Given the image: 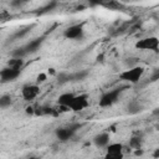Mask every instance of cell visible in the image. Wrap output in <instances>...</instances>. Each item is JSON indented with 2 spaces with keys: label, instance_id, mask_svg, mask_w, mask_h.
Segmentation results:
<instances>
[{
  "label": "cell",
  "instance_id": "obj_1",
  "mask_svg": "<svg viewBox=\"0 0 159 159\" xmlns=\"http://www.w3.org/2000/svg\"><path fill=\"white\" fill-rule=\"evenodd\" d=\"M42 42H43V37H37V39H35V40H31V41L27 42L26 45L19 47V48H16V50H14V51L11 52V56H12V57H21V58H24L25 56L36 52V51L40 48V46L42 45Z\"/></svg>",
  "mask_w": 159,
  "mask_h": 159
},
{
  "label": "cell",
  "instance_id": "obj_8",
  "mask_svg": "<svg viewBox=\"0 0 159 159\" xmlns=\"http://www.w3.org/2000/svg\"><path fill=\"white\" fill-rule=\"evenodd\" d=\"M88 107V97L86 94H80V96H75V98L72 99L71 104L68 106V108L71 111L75 112H80L84 108Z\"/></svg>",
  "mask_w": 159,
  "mask_h": 159
},
{
  "label": "cell",
  "instance_id": "obj_3",
  "mask_svg": "<svg viewBox=\"0 0 159 159\" xmlns=\"http://www.w3.org/2000/svg\"><path fill=\"white\" fill-rule=\"evenodd\" d=\"M123 91H124V87H118V88L104 92L99 98V102H98L99 106L103 107V108L104 107H111L112 104H114L119 99V96L122 94Z\"/></svg>",
  "mask_w": 159,
  "mask_h": 159
},
{
  "label": "cell",
  "instance_id": "obj_6",
  "mask_svg": "<svg viewBox=\"0 0 159 159\" xmlns=\"http://www.w3.org/2000/svg\"><path fill=\"white\" fill-rule=\"evenodd\" d=\"M83 25L82 24H76V25H71L68 26L65 31H63V36L68 40H78L83 37Z\"/></svg>",
  "mask_w": 159,
  "mask_h": 159
},
{
  "label": "cell",
  "instance_id": "obj_24",
  "mask_svg": "<svg viewBox=\"0 0 159 159\" xmlns=\"http://www.w3.org/2000/svg\"><path fill=\"white\" fill-rule=\"evenodd\" d=\"M142 153H143V152H142V150H139V149H137V150H135V155H140Z\"/></svg>",
  "mask_w": 159,
  "mask_h": 159
},
{
  "label": "cell",
  "instance_id": "obj_16",
  "mask_svg": "<svg viewBox=\"0 0 159 159\" xmlns=\"http://www.w3.org/2000/svg\"><path fill=\"white\" fill-rule=\"evenodd\" d=\"M142 143H143V139H142V137H132L130 139H129V147L130 148H133V149H140V147H142Z\"/></svg>",
  "mask_w": 159,
  "mask_h": 159
},
{
  "label": "cell",
  "instance_id": "obj_5",
  "mask_svg": "<svg viewBox=\"0 0 159 159\" xmlns=\"http://www.w3.org/2000/svg\"><path fill=\"white\" fill-rule=\"evenodd\" d=\"M81 127V124H71V125H67V127H61V128H57L56 129V137L58 140L61 142H67L70 140L73 134L76 133V130Z\"/></svg>",
  "mask_w": 159,
  "mask_h": 159
},
{
  "label": "cell",
  "instance_id": "obj_2",
  "mask_svg": "<svg viewBox=\"0 0 159 159\" xmlns=\"http://www.w3.org/2000/svg\"><path fill=\"white\" fill-rule=\"evenodd\" d=\"M144 75V67L142 66H134V67H130L125 71H123L120 75H119V78L122 81H125V82H129V83H138L139 80L142 78V76Z\"/></svg>",
  "mask_w": 159,
  "mask_h": 159
},
{
  "label": "cell",
  "instance_id": "obj_18",
  "mask_svg": "<svg viewBox=\"0 0 159 159\" xmlns=\"http://www.w3.org/2000/svg\"><path fill=\"white\" fill-rule=\"evenodd\" d=\"M10 104H11V97L9 94H2L0 97V108L5 109V108L10 107Z\"/></svg>",
  "mask_w": 159,
  "mask_h": 159
},
{
  "label": "cell",
  "instance_id": "obj_15",
  "mask_svg": "<svg viewBox=\"0 0 159 159\" xmlns=\"http://www.w3.org/2000/svg\"><path fill=\"white\" fill-rule=\"evenodd\" d=\"M7 66L9 67H12V68H16V70H21L22 66H24V60L21 57H12L7 62Z\"/></svg>",
  "mask_w": 159,
  "mask_h": 159
},
{
  "label": "cell",
  "instance_id": "obj_4",
  "mask_svg": "<svg viewBox=\"0 0 159 159\" xmlns=\"http://www.w3.org/2000/svg\"><path fill=\"white\" fill-rule=\"evenodd\" d=\"M135 48L142 51H158L159 48V39L155 36H149L140 39L135 42Z\"/></svg>",
  "mask_w": 159,
  "mask_h": 159
},
{
  "label": "cell",
  "instance_id": "obj_20",
  "mask_svg": "<svg viewBox=\"0 0 159 159\" xmlns=\"http://www.w3.org/2000/svg\"><path fill=\"white\" fill-rule=\"evenodd\" d=\"M159 80V67H157V68H154L153 70V72H152V75H150V77H149V82H155V81H158Z\"/></svg>",
  "mask_w": 159,
  "mask_h": 159
},
{
  "label": "cell",
  "instance_id": "obj_19",
  "mask_svg": "<svg viewBox=\"0 0 159 159\" xmlns=\"http://www.w3.org/2000/svg\"><path fill=\"white\" fill-rule=\"evenodd\" d=\"M31 0H11L10 1V6L11 7H21L24 5H26L27 2H30Z\"/></svg>",
  "mask_w": 159,
  "mask_h": 159
},
{
  "label": "cell",
  "instance_id": "obj_10",
  "mask_svg": "<svg viewBox=\"0 0 159 159\" xmlns=\"http://www.w3.org/2000/svg\"><path fill=\"white\" fill-rule=\"evenodd\" d=\"M40 93V87L37 84H27L24 86L22 91H21V96L25 101H32L35 99Z\"/></svg>",
  "mask_w": 159,
  "mask_h": 159
},
{
  "label": "cell",
  "instance_id": "obj_21",
  "mask_svg": "<svg viewBox=\"0 0 159 159\" xmlns=\"http://www.w3.org/2000/svg\"><path fill=\"white\" fill-rule=\"evenodd\" d=\"M56 6V1H51V4H47V6H45V7H42L41 10V12H47V11H51L53 7Z\"/></svg>",
  "mask_w": 159,
  "mask_h": 159
},
{
  "label": "cell",
  "instance_id": "obj_11",
  "mask_svg": "<svg viewBox=\"0 0 159 159\" xmlns=\"http://www.w3.org/2000/svg\"><path fill=\"white\" fill-rule=\"evenodd\" d=\"M109 139H111V138H109V134L106 133V132H102V133L94 135V138H93V144H94L97 148H99V149L107 148V145L109 144Z\"/></svg>",
  "mask_w": 159,
  "mask_h": 159
},
{
  "label": "cell",
  "instance_id": "obj_23",
  "mask_svg": "<svg viewBox=\"0 0 159 159\" xmlns=\"http://www.w3.org/2000/svg\"><path fill=\"white\" fill-rule=\"evenodd\" d=\"M153 157H154V158H159V148L154 149V152H153Z\"/></svg>",
  "mask_w": 159,
  "mask_h": 159
},
{
  "label": "cell",
  "instance_id": "obj_25",
  "mask_svg": "<svg viewBox=\"0 0 159 159\" xmlns=\"http://www.w3.org/2000/svg\"><path fill=\"white\" fill-rule=\"evenodd\" d=\"M153 113H154L155 116H158V117H159V108H157V109H155V111H154Z\"/></svg>",
  "mask_w": 159,
  "mask_h": 159
},
{
  "label": "cell",
  "instance_id": "obj_7",
  "mask_svg": "<svg viewBox=\"0 0 159 159\" xmlns=\"http://www.w3.org/2000/svg\"><path fill=\"white\" fill-rule=\"evenodd\" d=\"M21 73V70H16L12 67H5L0 71V78L2 83H7V82H12L15 81Z\"/></svg>",
  "mask_w": 159,
  "mask_h": 159
},
{
  "label": "cell",
  "instance_id": "obj_12",
  "mask_svg": "<svg viewBox=\"0 0 159 159\" xmlns=\"http://www.w3.org/2000/svg\"><path fill=\"white\" fill-rule=\"evenodd\" d=\"M125 111H127L128 114H132V116L138 114V113H140L143 111V104L139 101H130L127 104V109Z\"/></svg>",
  "mask_w": 159,
  "mask_h": 159
},
{
  "label": "cell",
  "instance_id": "obj_13",
  "mask_svg": "<svg viewBox=\"0 0 159 159\" xmlns=\"http://www.w3.org/2000/svg\"><path fill=\"white\" fill-rule=\"evenodd\" d=\"M75 98V94L73 93H62L58 98H57V102H58V104L60 106H62V107H66V108H68V106L71 104V102H72V99Z\"/></svg>",
  "mask_w": 159,
  "mask_h": 159
},
{
  "label": "cell",
  "instance_id": "obj_14",
  "mask_svg": "<svg viewBox=\"0 0 159 159\" xmlns=\"http://www.w3.org/2000/svg\"><path fill=\"white\" fill-rule=\"evenodd\" d=\"M88 76V71L86 70H80L77 72H73L71 73V82H80V81H83L86 80Z\"/></svg>",
  "mask_w": 159,
  "mask_h": 159
},
{
  "label": "cell",
  "instance_id": "obj_9",
  "mask_svg": "<svg viewBox=\"0 0 159 159\" xmlns=\"http://www.w3.org/2000/svg\"><path fill=\"white\" fill-rule=\"evenodd\" d=\"M106 149H107L106 158L119 159V158L123 157V149H124V147L120 143H109Z\"/></svg>",
  "mask_w": 159,
  "mask_h": 159
},
{
  "label": "cell",
  "instance_id": "obj_22",
  "mask_svg": "<svg viewBox=\"0 0 159 159\" xmlns=\"http://www.w3.org/2000/svg\"><path fill=\"white\" fill-rule=\"evenodd\" d=\"M46 78H47V76L45 75V73H40L39 76H37V83H42V82H45L46 81Z\"/></svg>",
  "mask_w": 159,
  "mask_h": 159
},
{
  "label": "cell",
  "instance_id": "obj_17",
  "mask_svg": "<svg viewBox=\"0 0 159 159\" xmlns=\"http://www.w3.org/2000/svg\"><path fill=\"white\" fill-rule=\"evenodd\" d=\"M67 82H71V73L61 72V73L57 75V83L58 84H63V83H67Z\"/></svg>",
  "mask_w": 159,
  "mask_h": 159
}]
</instances>
